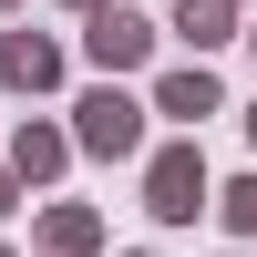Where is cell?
I'll use <instances>...</instances> for the list:
<instances>
[{"mask_svg":"<svg viewBox=\"0 0 257 257\" xmlns=\"http://www.w3.org/2000/svg\"><path fill=\"white\" fill-rule=\"evenodd\" d=\"M155 206H165V216H185V206H196V165H185V155L155 175Z\"/></svg>","mask_w":257,"mask_h":257,"instance_id":"1","label":"cell"},{"mask_svg":"<svg viewBox=\"0 0 257 257\" xmlns=\"http://www.w3.org/2000/svg\"><path fill=\"white\" fill-rule=\"evenodd\" d=\"M93 52H103V62H134V52H144V21H123V11H113V21L93 31Z\"/></svg>","mask_w":257,"mask_h":257,"instance_id":"2","label":"cell"},{"mask_svg":"<svg viewBox=\"0 0 257 257\" xmlns=\"http://www.w3.org/2000/svg\"><path fill=\"white\" fill-rule=\"evenodd\" d=\"M82 134H93V144H134V113H123V103H93V123H82Z\"/></svg>","mask_w":257,"mask_h":257,"instance_id":"3","label":"cell"},{"mask_svg":"<svg viewBox=\"0 0 257 257\" xmlns=\"http://www.w3.org/2000/svg\"><path fill=\"white\" fill-rule=\"evenodd\" d=\"M0 62H11V82H41V72H52V52H41V41H11Z\"/></svg>","mask_w":257,"mask_h":257,"instance_id":"4","label":"cell"}]
</instances>
